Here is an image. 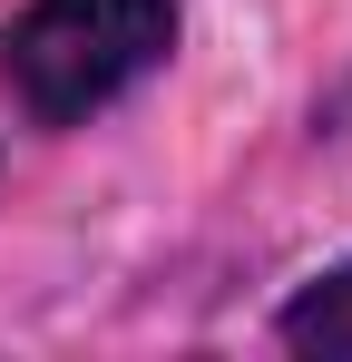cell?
Here are the masks:
<instances>
[{
    "mask_svg": "<svg viewBox=\"0 0 352 362\" xmlns=\"http://www.w3.org/2000/svg\"><path fill=\"white\" fill-rule=\"evenodd\" d=\"M284 343L293 353H352V264L284 303Z\"/></svg>",
    "mask_w": 352,
    "mask_h": 362,
    "instance_id": "cell-2",
    "label": "cell"
},
{
    "mask_svg": "<svg viewBox=\"0 0 352 362\" xmlns=\"http://www.w3.org/2000/svg\"><path fill=\"white\" fill-rule=\"evenodd\" d=\"M176 49V0H30L0 30V78L30 127H78Z\"/></svg>",
    "mask_w": 352,
    "mask_h": 362,
    "instance_id": "cell-1",
    "label": "cell"
}]
</instances>
